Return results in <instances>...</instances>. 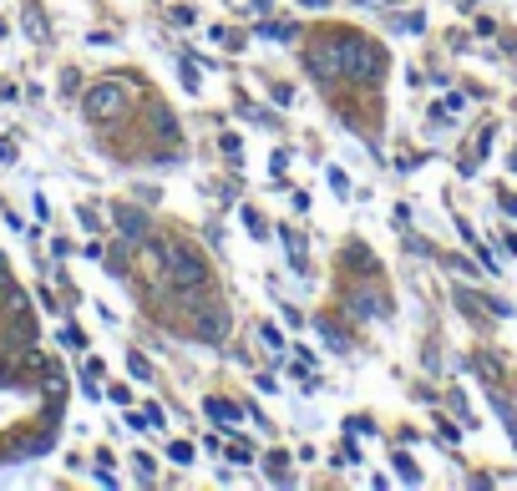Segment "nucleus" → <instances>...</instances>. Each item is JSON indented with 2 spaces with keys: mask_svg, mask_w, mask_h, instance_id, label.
<instances>
[{
  "mask_svg": "<svg viewBox=\"0 0 517 491\" xmlns=\"http://www.w3.org/2000/svg\"><path fill=\"white\" fill-rule=\"evenodd\" d=\"M330 51H335V61H340V76H350V81H381V51L376 46H365L360 36H330Z\"/></svg>",
  "mask_w": 517,
  "mask_h": 491,
  "instance_id": "nucleus-1",
  "label": "nucleus"
},
{
  "mask_svg": "<svg viewBox=\"0 0 517 491\" xmlns=\"http://www.w3.org/2000/svg\"><path fill=\"white\" fill-rule=\"evenodd\" d=\"M82 112H87V122H97V127L122 122V117L132 112V87H127V81H97V87L87 92V102H82Z\"/></svg>",
  "mask_w": 517,
  "mask_h": 491,
  "instance_id": "nucleus-2",
  "label": "nucleus"
},
{
  "mask_svg": "<svg viewBox=\"0 0 517 491\" xmlns=\"http://www.w3.org/2000/svg\"><path fill=\"white\" fill-rule=\"evenodd\" d=\"M163 279H168L173 294H193V289L208 284V264H203L198 249H188V243H168V274Z\"/></svg>",
  "mask_w": 517,
  "mask_h": 491,
  "instance_id": "nucleus-3",
  "label": "nucleus"
},
{
  "mask_svg": "<svg viewBox=\"0 0 517 491\" xmlns=\"http://www.w3.org/2000/svg\"><path fill=\"white\" fill-rule=\"evenodd\" d=\"M229 330H234L229 304H203V309L193 314V335H198L203 345H224V340H229Z\"/></svg>",
  "mask_w": 517,
  "mask_h": 491,
  "instance_id": "nucleus-4",
  "label": "nucleus"
},
{
  "mask_svg": "<svg viewBox=\"0 0 517 491\" xmlns=\"http://www.w3.org/2000/svg\"><path fill=\"white\" fill-rule=\"evenodd\" d=\"M112 223H117V233H122L127 243H147V218H142V208L117 203V208H112Z\"/></svg>",
  "mask_w": 517,
  "mask_h": 491,
  "instance_id": "nucleus-5",
  "label": "nucleus"
},
{
  "mask_svg": "<svg viewBox=\"0 0 517 491\" xmlns=\"http://www.w3.org/2000/svg\"><path fill=\"white\" fill-rule=\"evenodd\" d=\"M350 314H355V319H386L391 304H386L376 289H365V294H350Z\"/></svg>",
  "mask_w": 517,
  "mask_h": 491,
  "instance_id": "nucleus-6",
  "label": "nucleus"
},
{
  "mask_svg": "<svg viewBox=\"0 0 517 491\" xmlns=\"http://www.w3.org/2000/svg\"><path fill=\"white\" fill-rule=\"evenodd\" d=\"M310 76H315V81H340V61H335L330 41H320V46L310 51Z\"/></svg>",
  "mask_w": 517,
  "mask_h": 491,
  "instance_id": "nucleus-7",
  "label": "nucleus"
},
{
  "mask_svg": "<svg viewBox=\"0 0 517 491\" xmlns=\"http://www.w3.org/2000/svg\"><path fill=\"white\" fill-rule=\"evenodd\" d=\"M203 411H208L213 421H234V426H239V416H244V411H239V405H234V400H224V395H213V400L203 405Z\"/></svg>",
  "mask_w": 517,
  "mask_h": 491,
  "instance_id": "nucleus-8",
  "label": "nucleus"
},
{
  "mask_svg": "<svg viewBox=\"0 0 517 491\" xmlns=\"http://www.w3.org/2000/svg\"><path fill=\"white\" fill-rule=\"evenodd\" d=\"M345 259H350L360 274H376V269H381V264L371 259V249H365V243H350V249H345Z\"/></svg>",
  "mask_w": 517,
  "mask_h": 491,
  "instance_id": "nucleus-9",
  "label": "nucleus"
},
{
  "mask_svg": "<svg viewBox=\"0 0 517 491\" xmlns=\"http://www.w3.org/2000/svg\"><path fill=\"white\" fill-rule=\"evenodd\" d=\"M153 127H158V137H163V142H178V122H173V112H168V107H153Z\"/></svg>",
  "mask_w": 517,
  "mask_h": 491,
  "instance_id": "nucleus-10",
  "label": "nucleus"
},
{
  "mask_svg": "<svg viewBox=\"0 0 517 491\" xmlns=\"http://www.w3.org/2000/svg\"><path fill=\"white\" fill-rule=\"evenodd\" d=\"M315 330H320V335L330 340V350H350V345H345V335L335 330V324H330V319H315Z\"/></svg>",
  "mask_w": 517,
  "mask_h": 491,
  "instance_id": "nucleus-11",
  "label": "nucleus"
},
{
  "mask_svg": "<svg viewBox=\"0 0 517 491\" xmlns=\"http://www.w3.org/2000/svg\"><path fill=\"white\" fill-rule=\"evenodd\" d=\"M396 471H401V481H411V486L421 481V471H416V461H411L406 451H396Z\"/></svg>",
  "mask_w": 517,
  "mask_h": 491,
  "instance_id": "nucleus-12",
  "label": "nucleus"
},
{
  "mask_svg": "<svg viewBox=\"0 0 517 491\" xmlns=\"http://www.w3.org/2000/svg\"><path fill=\"white\" fill-rule=\"evenodd\" d=\"M472 370H482L487 380H502V365H497L492 355H477V360H472Z\"/></svg>",
  "mask_w": 517,
  "mask_h": 491,
  "instance_id": "nucleus-13",
  "label": "nucleus"
},
{
  "mask_svg": "<svg viewBox=\"0 0 517 491\" xmlns=\"http://www.w3.org/2000/svg\"><path fill=\"white\" fill-rule=\"evenodd\" d=\"M26 31H31L36 41H46V26H41V11H36V6L26 11Z\"/></svg>",
  "mask_w": 517,
  "mask_h": 491,
  "instance_id": "nucleus-14",
  "label": "nucleus"
},
{
  "mask_svg": "<svg viewBox=\"0 0 517 491\" xmlns=\"http://www.w3.org/2000/svg\"><path fill=\"white\" fill-rule=\"evenodd\" d=\"M259 340H264V345H269V350H284V335H279V330H274V324H264V330H259Z\"/></svg>",
  "mask_w": 517,
  "mask_h": 491,
  "instance_id": "nucleus-15",
  "label": "nucleus"
},
{
  "mask_svg": "<svg viewBox=\"0 0 517 491\" xmlns=\"http://www.w3.org/2000/svg\"><path fill=\"white\" fill-rule=\"evenodd\" d=\"M127 370H132V375H137V380H147V375H153V365H147V360H142V355H132V360H127Z\"/></svg>",
  "mask_w": 517,
  "mask_h": 491,
  "instance_id": "nucleus-16",
  "label": "nucleus"
},
{
  "mask_svg": "<svg viewBox=\"0 0 517 491\" xmlns=\"http://www.w3.org/2000/svg\"><path fill=\"white\" fill-rule=\"evenodd\" d=\"M132 466H137V481H153V456H137Z\"/></svg>",
  "mask_w": 517,
  "mask_h": 491,
  "instance_id": "nucleus-17",
  "label": "nucleus"
},
{
  "mask_svg": "<svg viewBox=\"0 0 517 491\" xmlns=\"http://www.w3.org/2000/svg\"><path fill=\"white\" fill-rule=\"evenodd\" d=\"M168 456H173V461H193V446H188V441H173Z\"/></svg>",
  "mask_w": 517,
  "mask_h": 491,
  "instance_id": "nucleus-18",
  "label": "nucleus"
},
{
  "mask_svg": "<svg viewBox=\"0 0 517 491\" xmlns=\"http://www.w3.org/2000/svg\"><path fill=\"white\" fill-rule=\"evenodd\" d=\"M300 6H310V11H320V6H325V0H300Z\"/></svg>",
  "mask_w": 517,
  "mask_h": 491,
  "instance_id": "nucleus-19",
  "label": "nucleus"
},
{
  "mask_svg": "<svg viewBox=\"0 0 517 491\" xmlns=\"http://www.w3.org/2000/svg\"><path fill=\"white\" fill-rule=\"evenodd\" d=\"M355 6H386V0H355Z\"/></svg>",
  "mask_w": 517,
  "mask_h": 491,
  "instance_id": "nucleus-20",
  "label": "nucleus"
}]
</instances>
